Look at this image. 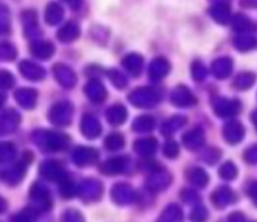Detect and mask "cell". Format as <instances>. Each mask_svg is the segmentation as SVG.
Here are the masks:
<instances>
[{"label":"cell","mask_w":257,"mask_h":222,"mask_svg":"<svg viewBox=\"0 0 257 222\" xmlns=\"http://www.w3.org/2000/svg\"><path fill=\"white\" fill-rule=\"evenodd\" d=\"M250 155H251V157H252V158H251V161H252V162H256V161H257V146H255V147L251 150Z\"/></svg>","instance_id":"obj_1"},{"label":"cell","mask_w":257,"mask_h":222,"mask_svg":"<svg viewBox=\"0 0 257 222\" xmlns=\"http://www.w3.org/2000/svg\"><path fill=\"white\" fill-rule=\"evenodd\" d=\"M252 193H255V198L257 200V183L252 186Z\"/></svg>","instance_id":"obj_2"}]
</instances>
